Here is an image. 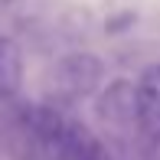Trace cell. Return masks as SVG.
I'll return each mask as SVG.
<instances>
[{"mask_svg": "<svg viewBox=\"0 0 160 160\" xmlns=\"http://www.w3.org/2000/svg\"><path fill=\"white\" fill-rule=\"evenodd\" d=\"M0 150L10 160H42V144L36 134L30 101L20 98L0 101Z\"/></svg>", "mask_w": 160, "mask_h": 160, "instance_id": "obj_1", "label": "cell"}, {"mask_svg": "<svg viewBox=\"0 0 160 160\" xmlns=\"http://www.w3.org/2000/svg\"><path fill=\"white\" fill-rule=\"evenodd\" d=\"M101 78H105V62L95 52H69L52 65V98L62 105L88 98L101 88Z\"/></svg>", "mask_w": 160, "mask_h": 160, "instance_id": "obj_2", "label": "cell"}, {"mask_svg": "<svg viewBox=\"0 0 160 160\" xmlns=\"http://www.w3.org/2000/svg\"><path fill=\"white\" fill-rule=\"evenodd\" d=\"M95 147H98V137L75 114H69L56 128V134L42 141V160H92Z\"/></svg>", "mask_w": 160, "mask_h": 160, "instance_id": "obj_3", "label": "cell"}, {"mask_svg": "<svg viewBox=\"0 0 160 160\" xmlns=\"http://www.w3.org/2000/svg\"><path fill=\"white\" fill-rule=\"evenodd\" d=\"M98 118L111 128H137L141 124V95L137 82L131 78H114L98 95Z\"/></svg>", "mask_w": 160, "mask_h": 160, "instance_id": "obj_4", "label": "cell"}, {"mask_svg": "<svg viewBox=\"0 0 160 160\" xmlns=\"http://www.w3.org/2000/svg\"><path fill=\"white\" fill-rule=\"evenodd\" d=\"M23 46L13 36H0V101L17 98L23 85Z\"/></svg>", "mask_w": 160, "mask_h": 160, "instance_id": "obj_5", "label": "cell"}, {"mask_svg": "<svg viewBox=\"0 0 160 160\" xmlns=\"http://www.w3.org/2000/svg\"><path fill=\"white\" fill-rule=\"evenodd\" d=\"M137 95H141V121L160 118V62L144 69V75L137 78Z\"/></svg>", "mask_w": 160, "mask_h": 160, "instance_id": "obj_6", "label": "cell"}, {"mask_svg": "<svg viewBox=\"0 0 160 160\" xmlns=\"http://www.w3.org/2000/svg\"><path fill=\"white\" fill-rule=\"evenodd\" d=\"M92 160H134V157H131V150L121 141H98Z\"/></svg>", "mask_w": 160, "mask_h": 160, "instance_id": "obj_7", "label": "cell"}, {"mask_svg": "<svg viewBox=\"0 0 160 160\" xmlns=\"http://www.w3.org/2000/svg\"><path fill=\"white\" fill-rule=\"evenodd\" d=\"M0 3H10V0H0Z\"/></svg>", "mask_w": 160, "mask_h": 160, "instance_id": "obj_8", "label": "cell"}]
</instances>
